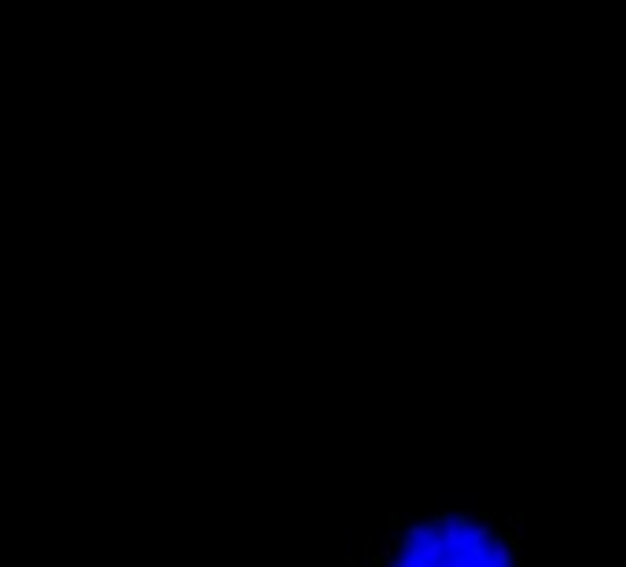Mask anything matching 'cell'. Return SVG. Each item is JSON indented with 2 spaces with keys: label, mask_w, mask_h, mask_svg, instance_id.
<instances>
[{
  "label": "cell",
  "mask_w": 626,
  "mask_h": 567,
  "mask_svg": "<svg viewBox=\"0 0 626 567\" xmlns=\"http://www.w3.org/2000/svg\"><path fill=\"white\" fill-rule=\"evenodd\" d=\"M516 552H519V545H512V541H508L505 534H494V538L487 541V560L498 564V567H512Z\"/></svg>",
  "instance_id": "cell-1"
},
{
  "label": "cell",
  "mask_w": 626,
  "mask_h": 567,
  "mask_svg": "<svg viewBox=\"0 0 626 567\" xmlns=\"http://www.w3.org/2000/svg\"><path fill=\"white\" fill-rule=\"evenodd\" d=\"M402 534H409L413 541H427V538L438 534V520H432V523H406V527H402Z\"/></svg>",
  "instance_id": "cell-2"
},
{
  "label": "cell",
  "mask_w": 626,
  "mask_h": 567,
  "mask_svg": "<svg viewBox=\"0 0 626 567\" xmlns=\"http://www.w3.org/2000/svg\"><path fill=\"white\" fill-rule=\"evenodd\" d=\"M490 538H494V531H490L487 523H479V527L472 523V541H490Z\"/></svg>",
  "instance_id": "cell-3"
}]
</instances>
